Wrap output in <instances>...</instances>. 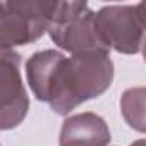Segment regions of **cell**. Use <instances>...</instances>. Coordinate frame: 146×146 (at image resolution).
Listing matches in <instances>:
<instances>
[{
	"mask_svg": "<svg viewBox=\"0 0 146 146\" xmlns=\"http://www.w3.org/2000/svg\"><path fill=\"white\" fill-rule=\"evenodd\" d=\"M26 79L36 100L67 115L81 103L102 96L113 81L108 53L65 57L57 50L36 52L26 62Z\"/></svg>",
	"mask_w": 146,
	"mask_h": 146,
	"instance_id": "cell-1",
	"label": "cell"
},
{
	"mask_svg": "<svg viewBox=\"0 0 146 146\" xmlns=\"http://www.w3.org/2000/svg\"><path fill=\"white\" fill-rule=\"evenodd\" d=\"M48 35L58 48L70 55L110 53L98 35L96 12L86 2H58Z\"/></svg>",
	"mask_w": 146,
	"mask_h": 146,
	"instance_id": "cell-2",
	"label": "cell"
},
{
	"mask_svg": "<svg viewBox=\"0 0 146 146\" xmlns=\"http://www.w3.org/2000/svg\"><path fill=\"white\" fill-rule=\"evenodd\" d=\"M58 2H0V45L4 50L35 43L50 29Z\"/></svg>",
	"mask_w": 146,
	"mask_h": 146,
	"instance_id": "cell-3",
	"label": "cell"
},
{
	"mask_svg": "<svg viewBox=\"0 0 146 146\" xmlns=\"http://www.w3.org/2000/svg\"><path fill=\"white\" fill-rule=\"evenodd\" d=\"M96 29L108 50L134 55L146 40V2L107 5L96 12Z\"/></svg>",
	"mask_w": 146,
	"mask_h": 146,
	"instance_id": "cell-4",
	"label": "cell"
},
{
	"mask_svg": "<svg viewBox=\"0 0 146 146\" xmlns=\"http://www.w3.org/2000/svg\"><path fill=\"white\" fill-rule=\"evenodd\" d=\"M0 127H17L29 110V98L21 79V55L14 50L2 52L0 69Z\"/></svg>",
	"mask_w": 146,
	"mask_h": 146,
	"instance_id": "cell-5",
	"label": "cell"
},
{
	"mask_svg": "<svg viewBox=\"0 0 146 146\" xmlns=\"http://www.w3.org/2000/svg\"><path fill=\"white\" fill-rule=\"evenodd\" d=\"M110 139L105 119L93 112H83L64 120L58 146H108Z\"/></svg>",
	"mask_w": 146,
	"mask_h": 146,
	"instance_id": "cell-6",
	"label": "cell"
},
{
	"mask_svg": "<svg viewBox=\"0 0 146 146\" xmlns=\"http://www.w3.org/2000/svg\"><path fill=\"white\" fill-rule=\"evenodd\" d=\"M120 113L131 129L146 132V86L129 88L120 95Z\"/></svg>",
	"mask_w": 146,
	"mask_h": 146,
	"instance_id": "cell-7",
	"label": "cell"
},
{
	"mask_svg": "<svg viewBox=\"0 0 146 146\" xmlns=\"http://www.w3.org/2000/svg\"><path fill=\"white\" fill-rule=\"evenodd\" d=\"M131 146H146V139H137V141L131 143Z\"/></svg>",
	"mask_w": 146,
	"mask_h": 146,
	"instance_id": "cell-8",
	"label": "cell"
},
{
	"mask_svg": "<svg viewBox=\"0 0 146 146\" xmlns=\"http://www.w3.org/2000/svg\"><path fill=\"white\" fill-rule=\"evenodd\" d=\"M143 57H144V62H146V40H144V45H143Z\"/></svg>",
	"mask_w": 146,
	"mask_h": 146,
	"instance_id": "cell-9",
	"label": "cell"
}]
</instances>
